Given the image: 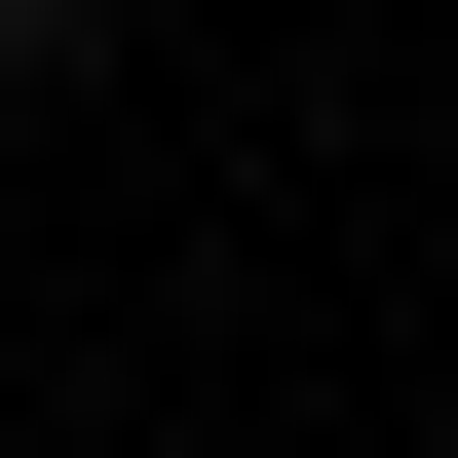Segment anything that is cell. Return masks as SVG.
Listing matches in <instances>:
<instances>
[{
  "label": "cell",
  "instance_id": "1",
  "mask_svg": "<svg viewBox=\"0 0 458 458\" xmlns=\"http://www.w3.org/2000/svg\"><path fill=\"white\" fill-rule=\"evenodd\" d=\"M77 38H114V0H0V77H77Z\"/></svg>",
  "mask_w": 458,
  "mask_h": 458
}]
</instances>
